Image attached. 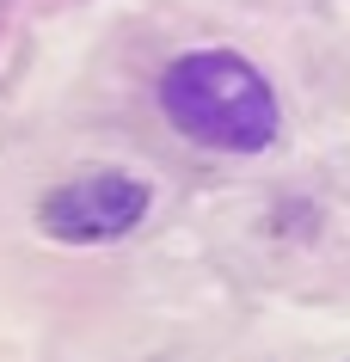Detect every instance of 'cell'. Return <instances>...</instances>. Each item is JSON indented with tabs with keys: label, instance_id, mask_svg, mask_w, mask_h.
I'll return each instance as SVG.
<instances>
[{
	"label": "cell",
	"instance_id": "6da1fadb",
	"mask_svg": "<svg viewBox=\"0 0 350 362\" xmlns=\"http://www.w3.org/2000/svg\"><path fill=\"white\" fill-rule=\"evenodd\" d=\"M160 111L178 135L221 153H258L276 141V93L246 56L191 49L160 74Z\"/></svg>",
	"mask_w": 350,
	"mask_h": 362
},
{
	"label": "cell",
	"instance_id": "7a4b0ae2",
	"mask_svg": "<svg viewBox=\"0 0 350 362\" xmlns=\"http://www.w3.org/2000/svg\"><path fill=\"white\" fill-rule=\"evenodd\" d=\"M148 185L129 178V172H86V178H68L43 197L37 228L68 240V246H98V240H123L148 215Z\"/></svg>",
	"mask_w": 350,
	"mask_h": 362
}]
</instances>
